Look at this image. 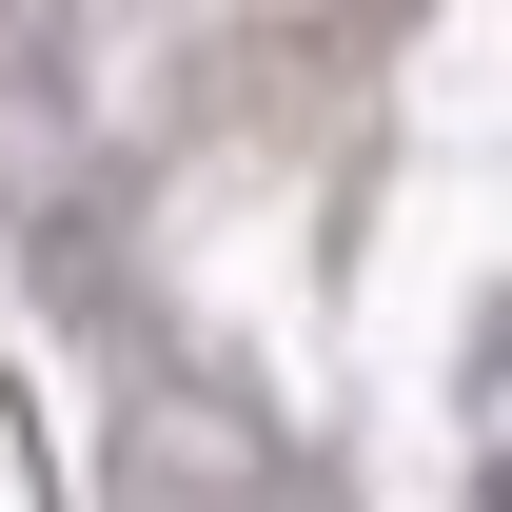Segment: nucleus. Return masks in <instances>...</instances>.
Segmentation results:
<instances>
[{"label": "nucleus", "instance_id": "obj_1", "mask_svg": "<svg viewBox=\"0 0 512 512\" xmlns=\"http://www.w3.org/2000/svg\"><path fill=\"white\" fill-rule=\"evenodd\" d=\"M493 512H512V473H493Z\"/></svg>", "mask_w": 512, "mask_h": 512}]
</instances>
